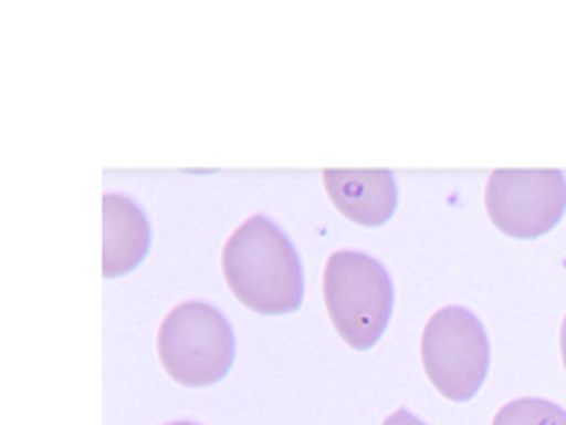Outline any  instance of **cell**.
I'll list each match as a JSON object with an SVG mask.
<instances>
[{
    "instance_id": "9",
    "label": "cell",
    "mask_w": 566,
    "mask_h": 425,
    "mask_svg": "<svg viewBox=\"0 0 566 425\" xmlns=\"http://www.w3.org/2000/svg\"><path fill=\"white\" fill-rule=\"evenodd\" d=\"M382 425H424V423L419 417H413L411 412H406V408H399V412H394L391 417H386V423Z\"/></svg>"
},
{
    "instance_id": "1",
    "label": "cell",
    "mask_w": 566,
    "mask_h": 425,
    "mask_svg": "<svg viewBox=\"0 0 566 425\" xmlns=\"http://www.w3.org/2000/svg\"><path fill=\"white\" fill-rule=\"evenodd\" d=\"M227 287L258 315H286L303 303V267L286 232L266 216H252L221 250Z\"/></svg>"
},
{
    "instance_id": "11",
    "label": "cell",
    "mask_w": 566,
    "mask_h": 425,
    "mask_svg": "<svg viewBox=\"0 0 566 425\" xmlns=\"http://www.w3.org/2000/svg\"><path fill=\"white\" fill-rule=\"evenodd\" d=\"M168 425H199V423H185V419H181V423H168Z\"/></svg>"
},
{
    "instance_id": "4",
    "label": "cell",
    "mask_w": 566,
    "mask_h": 425,
    "mask_svg": "<svg viewBox=\"0 0 566 425\" xmlns=\"http://www.w3.org/2000/svg\"><path fill=\"white\" fill-rule=\"evenodd\" d=\"M422 366L442 397L468 403L490 372V341L482 321L464 307L433 312L422 332Z\"/></svg>"
},
{
    "instance_id": "10",
    "label": "cell",
    "mask_w": 566,
    "mask_h": 425,
    "mask_svg": "<svg viewBox=\"0 0 566 425\" xmlns=\"http://www.w3.org/2000/svg\"><path fill=\"white\" fill-rule=\"evenodd\" d=\"M560 357H564V369H566V318H564V326H560Z\"/></svg>"
},
{
    "instance_id": "2",
    "label": "cell",
    "mask_w": 566,
    "mask_h": 425,
    "mask_svg": "<svg viewBox=\"0 0 566 425\" xmlns=\"http://www.w3.org/2000/svg\"><path fill=\"white\" fill-rule=\"evenodd\" d=\"M323 301L337 335L363 352L380 343L391 321V276L366 252H332L323 267Z\"/></svg>"
},
{
    "instance_id": "6",
    "label": "cell",
    "mask_w": 566,
    "mask_h": 425,
    "mask_svg": "<svg viewBox=\"0 0 566 425\" xmlns=\"http://www.w3.org/2000/svg\"><path fill=\"white\" fill-rule=\"evenodd\" d=\"M323 185L332 205L363 227H382L397 212L391 170H326Z\"/></svg>"
},
{
    "instance_id": "8",
    "label": "cell",
    "mask_w": 566,
    "mask_h": 425,
    "mask_svg": "<svg viewBox=\"0 0 566 425\" xmlns=\"http://www.w3.org/2000/svg\"><path fill=\"white\" fill-rule=\"evenodd\" d=\"M493 425H566V412L549 400H513L495 414Z\"/></svg>"
},
{
    "instance_id": "5",
    "label": "cell",
    "mask_w": 566,
    "mask_h": 425,
    "mask_svg": "<svg viewBox=\"0 0 566 425\" xmlns=\"http://www.w3.org/2000/svg\"><path fill=\"white\" fill-rule=\"evenodd\" d=\"M488 216L513 239H538L566 212V176L560 170H493L484 190Z\"/></svg>"
},
{
    "instance_id": "3",
    "label": "cell",
    "mask_w": 566,
    "mask_h": 425,
    "mask_svg": "<svg viewBox=\"0 0 566 425\" xmlns=\"http://www.w3.org/2000/svg\"><path fill=\"white\" fill-rule=\"evenodd\" d=\"M156 349L165 372L190 388L224 381L235 363V335L230 321L216 307L201 301L179 303L165 315Z\"/></svg>"
},
{
    "instance_id": "7",
    "label": "cell",
    "mask_w": 566,
    "mask_h": 425,
    "mask_svg": "<svg viewBox=\"0 0 566 425\" xmlns=\"http://www.w3.org/2000/svg\"><path fill=\"white\" fill-rule=\"evenodd\" d=\"M103 276L119 278L148 258L150 221L136 201L119 194L103 196Z\"/></svg>"
}]
</instances>
